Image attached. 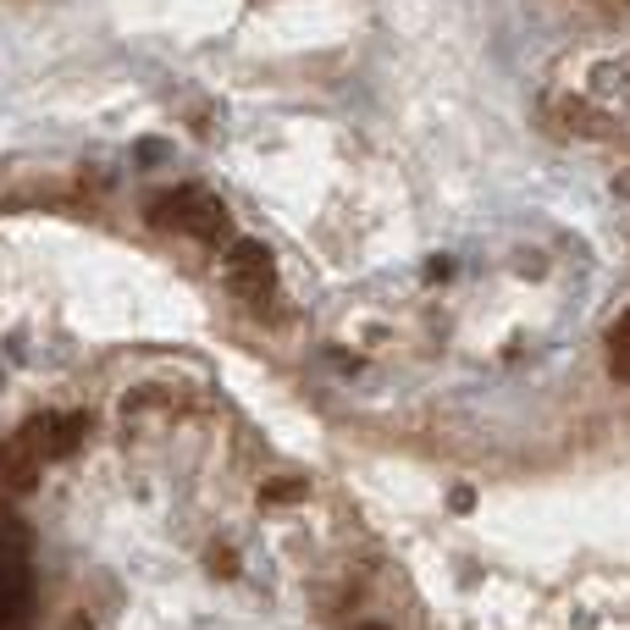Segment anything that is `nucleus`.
I'll return each instance as SVG.
<instances>
[{
	"label": "nucleus",
	"mask_w": 630,
	"mask_h": 630,
	"mask_svg": "<svg viewBox=\"0 0 630 630\" xmlns=\"http://www.w3.org/2000/svg\"><path fill=\"white\" fill-rule=\"evenodd\" d=\"M150 222L166 227V232H194V238L227 232V211L205 194V188H194V182H182V188H172V194H161L150 205Z\"/></svg>",
	"instance_id": "f257e3e1"
},
{
	"label": "nucleus",
	"mask_w": 630,
	"mask_h": 630,
	"mask_svg": "<svg viewBox=\"0 0 630 630\" xmlns=\"http://www.w3.org/2000/svg\"><path fill=\"white\" fill-rule=\"evenodd\" d=\"M227 282H232V293L238 299H249V304H272V293H277V261H272V249L266 243H232L227 249Z\"/></svg>",
	"instance_id": "f03ea898"
},
{
	"label": "nucleus",
	"mask_w": 630,
	"mask_h": 630,
	"mask_svg": "<svg viewBox=\"0 0 630 630\" xmlns=\"http://www.w3.org/2000/svg\"><path fill=\"white\" fill-rule=\"evenodd\" d=\"M84 437V415H34L23 431H17V449L28 459H67Z\"/></svg>",
	"instance_id": "7ed1b4c3"
},
{
	"label": "nucleus",
	"mask_w": 630,
	"mask_h": 630,
	"mask_svg": "<svg viewBox=\"0 0 630 630\" xmlns=\"http://www.w3.org/2000/svg\"><path fill=\"white\" fill-rule=\"evenodd\" d=\"M0 481H7V487H34L39 481V459H28L17 443H7V449H0Z\"/></svg>",
	"instance_id": "20e7f679"
},
{
	"label": "nucleus",
	"mask_w": 630,
	"mask_h": 630,
	"mask_svg": "<svg viewBox=\"0 0 630 630\" xmlns=\"http://www.w3.org/2000/svg\"><path fill=\"white\" fill-rule=\"evenodd\" d=\"M608 370H614V382H630V310L619 315V327L608 338Z\"/></svg>",
	"instance_id": "39448f33"
},
{
	"label": "nucleus",
	"mask_w": 630,
	"mask_h": 630,
	"mask_svg": "<svg viewBox=\"0 0 630 630\" xmlns=\"http://www.w3.org/2000/svg\"><path fill=\"white\" fill-rule=\"evenodd\" d=\"M304 497V481H266L261 487V503H299Z\"/></svg>",
	"instance_id": "423d86ee"
},
{
	"label": "nucleus",
	"mask_w": 630,
	"mask_h": 630,
	"mask_svg": "<svg viewBox=\"0 0 630 630\" xmlns=\"http://www.w3.org/2000/svg\"><path fill=\"white\" fill-rule=\"evenodd\" d=\"M470 503H476V492H470V487H454V492H449V509H459V515H465Z\"/></svg>",
	"instance_id": "0eeeda50"
},
{
	"label": "nucleus",
	"mask_w": 630,
	"mask_h": 630,
	"mask_svg": "<svg viewBox=\"0 0 630 630\" xmlns=\"http://www.w3.org/2000/svg\"><path fill=\"white\" fill-rule=\"evenodd\" d=\"M211 564H216V576H232V553H227V547H216Z\"/></svg>",
	"instance_id": "6e6552de"
},
{
	"label": "nucleus",
	"mask_w": 630,
	"mask_h": 630,
	"mask_svg": "<svg viewBox=\"0 0 630 630\" xmlns=\"http://www.w3.org/2000/svg\"><path fill=\"white\" fill-rule=\"evenodd\" d=\"M67 630H94V625H89V614H73V625H67Z\"/></svg>",
	"instance_id": "1a4fd4ad"
},
{
	"label": "nucleus",
	"mask_w": 630,
	"mask_h": 630,
	"mask_svg": "<svg viewBox=\"0 0 630 630\" xmlns=\"http://www.w3.org/2000/svg\"><path fill=\"white\" fill-rule=\"evenodd\" d=\"M354 630H388V625H354Z\"/></svg>",
	"instance_id": "9d476101"
}]
</instances>
